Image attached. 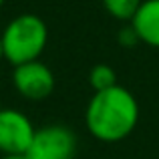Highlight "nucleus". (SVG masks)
<instances>
[{
  "label": "nucleus",
  "instance_id": "f257e3e1",
  "mask_svg": "<svg viewBox=\"0 0 159 159\" xmlns=\"http://www.w3.org/2000/svg\"><path fill=\"white\" fill-rule=\"evenodd\" d=\"M137 121H139V103L131 91L121 85L95 93L85 113L89 133L105 143H115L131 135Z\"/></svg>",
  "mask_w": 159,
  "mask_h": 159
},
{
  "label": "nucleus",
  "instance_id": "f03ea898",
  "mask_svg": "<svg viewBox=\"0 0 159 159\" xmlns=\"http://www.w3.org/2000/svg\"><path fill=\"white\" fill-rule=\"evenodd\" d=\"M4 58L10 65H26L39 61L48 40L47 24L36 14H20L12 18L2 30Z\"/></svg>",
  "mask_w": 159,
  "mask_h": 159
},
{
  "label": "nucleus",
  "instance_id": "7ed1b4c3",
  "mask_svg": "<svg viewBox=\"0 0 159 159\" xmlns=\"http://www.w3.org/2000/svg\"><path fill=\"white\" fill-rule=\"evenodd\" d=\"M77 153V135L65 125H44L36 129L26 151L28 159H73Z\"/></svg>",
  "mask_w": 159,
  "mask_h": 159
},
{
  "label": "nucleus",
  "instance_id": "20e7f679",
  "mask_svg": "<svg viewBox=\"0 0 159 159\" xmlns=\"http://www.w3.org/2000/svg\"><path fill=\"white\" fill-rule=\"evenodd\" d=\"M34 125L24 113L16 109H0V153L2 155H26L32 139Z\"/></svg>",
  "mask_w": 159,
  "mask_h": 159
},
{
  "label": "nucleus",
  "instance_id": "39448f33",
  "mask_svg": "<svg viewBox=\"0 0 159 159\" xmlns=\"http://www.w3.org/2000/svg\"><path fill=\"white\" fill-rule=\"evenodd\" d=\"M12 83H14V89L28 101H44L54 91L52 70L40 61L14 66Z\"/></svg>",
  "mask_w": 159,
  "mask_h": 159
},
{
  "label": "nucleus",
  "instance_id": "423d86ee",
  "mask_svg": "<svg viewBox=\"0 0 159 159\" xmlns=\"http://www.w3.org/2000/svg\"><path fill=\"white\" fill-rule=\"evenodd\" d=\"M131 26L139 36V43L159 48V0H143Z\"/></svg>",
  "mask_w": 159,
  "mask_h": 159
},
{
  "label": "nucleus",
  "instance_id": "0eeeda50",
  "mask_svg": "<svg viewBox=\"0 0 159 159\" xmlns=\"http://www.w3.org/2000/svg\"><path fill=\"white\" fill-rule=\"evenodd\" d=\"M89 83L95 89V93L107 91V89H111V87L117 85V73H115V69H113L111 65H105V62L95 65L93 69H91V73H89Z\"/></svg>",
  "mask_w": 159,
  "mask_h": 159
},
{
  "label": "nucleus",
  "instance_id": "6e6552de",
  "mask_svg": "<svg viewBox=\"0 0 159 159\" xmlns=\"http://www.w3.org/2000/svg\"><path fill=\"white\" fill-rule=\"evenodd\" d=\"M143 0H103V6L113 18L117 20H133Z\"/></svg>",
  "mask_w": 159,
  "mask_h": 159
},
{
  "label": "nucleus",
  "instance_id": "1a4fd4ad",
  "mask_svg": "<svg viewBox=\"0 0 159 159\" xmlns=\"http://www.w3.org/2000/svg\"><path fill=\"white\" fill-rule=\"evenodd\" d=\"M117 40H119V44H123V47H133V44L139 43V36H137V32L133 30V26L129 24V26L121 28L119 36H117Z\"/></svg>",
  "mask_w": 159,
  "mask_h": 159
},
{
  "label": "nucleus",
  "instance_id": "9d476101",
  "mask_svg": "<svg viewBox=\"0 0 159 159\" xmlns=\"http://www.w3.org/2000/svg\"><path fill=\"white\" fill-rule=\"evenodd\" d=\"M0 159H28L26 155H2Z\"/></svg>",
  "mask_w": 159,
  "mask_h": 159
},
{
  "label": "nucleus",
  "instance_id": "9b49d317",
  "mask_svg": "<svg viewBox=\"0 0 159 159\" xmlns=\"http://www.w3.org/2000/svg\"><path fill=\"white\" fill-rule=\"evenodd\" d=\"M4 58V48H2V36H0V61Z\"/></svg>",
  "mask_w": 159,
  "mask_h": 159
},
{
  "label": "nucleus",
  "instance_id": "f8f14e48",
  "mask_svg": "<svg viewBox=\"0 0 159 159\" xmlns=\"http://www.w3.org/2000/svg\"><path fill=\"white\" fill-rule=\"evenodd\" d=\"M2 4H4V0H0V6H2Z\"/></svg>",
  "mask_w": 159,
  "mask_h": 159
}]
</instances>
